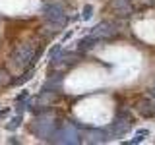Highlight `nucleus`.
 I'll list each match as a JSON object with an SVG mask.
<instances>
[{"instance_id": "nucleus-1", "label": "nucleus", "mask_w": 155, "mask_h": 145, "mask_svg": "<svg viewBox=\"0 0 155 145\" xmlns=\"http://www.w3.org/2000/svg\"><path fill=\"white\" fill-rule=\"evenodd\" d=\"M58 126H60V122H56V118L52 116L48 110H45V112L37 114L35 118V124H33V132H35V135H39L41 139H47V141H51V137L54 135V132L58 130Z\"/></svg>"}, {"instance_id": "nucleus-2", "label": "nucleus", "mask_w": 155, "mask_h": 145, "mask_svg": "<svg viewBox=\"0 0 155 145\" xmlns=\"http://www.w3.org/2000/svg\"><path fill=\"white\" fill-rule=\"evenodd\" d=\"M37 58H39V52H35L33 43H23V45H19L16 48V52H14V56H12V62L16 64L18 70H23V68L29 66L33 60H37Z\"/></svg>"}, {"instance_id": "nucleus-3", "label": "nucleus", "mask_w": 155, "mask_h": 145, "mask_svg": "<svg viewBox=\"0 0 155 145\" xmlns=\"http://www.w3.org/2000/svg\"><path fill=\"white\" fill-rule=\"evenodd\" d=\"M52 143H80V132H78V128L72 122H64L58 126V130L54 132V135L51 137Z\"/></svg>"}, {"instance_id": "nucleus-4", "label": "nucleus", "mask_w": 155, "mask_h": 145, "mask_svg": "<svg viewBox=\"0 0 155 145\" xmlns=\"http://www.w3.org/2000/svg\"><path fill=\"white\" fill-rule=\"evenodd\" d=\"M132 126H134V118L130 116L128 110H118L113 118V124H110V134L114 137H120L128 130H132Z\"/></svg>"}, {"instance_id": "nucleus-5", "label": "nucleus", "mask_w": 155, "mask_h": 145, "mask_svg": "<svg viewBox=\"0 0 155 145\" xmlns=\"http://www.w3.org/2000/svg\"><path fill=\"white\" fill-rule=\"evenodd\" d=\"M43 16H45L47 21L56 23V25H62V27H64L66 23H68V16H66V12L62 10L60 4H56V2H47L45 6H43Z\"/></svg>"}, {"instance_id": "nucleus-6", "label": "nucleus", "mask_w": 155, "mask_h": 145, "mask_svg": "<svg viewBox=\"0 0 155 145\" xmlns=\"http://www.w3.org/2000/svg\"><path fill=\"white\" fill-rule=\"evenodd\" d=\"M120 33L118 25H116V21H109V19H105V21L97 23L93 27V31H91V35H95L99 41H109V39L116 37Z\"/></svg>"}, {"instance_id": "nucleus-7", "label": "nucleus", "mask_w": 155, "mask_h": 145, "mask_svg": "<svg viewBox=\"0 0 155 145\" xmlns=\"http://www.w3.org/2000/svg\"><path fill=\"white\" fill-rule=\"evenodd\" d=\"M109 139L107 132L103 130H95V128H85L80 132V141L81 143H105Z\"/></svg>"}, {"instance_id": "nucleus-8", "label": "nucleus", "mask_w": 155, "mask_h": 145, "mask_svg": "<svg viewBox=\"0 0 155 145\" xmlns=\"http://www.w3.org/2000/svg\"><path fill=\"white\" fill-rule=\"evenodd\" d=\"M136 110H138L140 116H143V118H155V101L151 97H147V99H140L138 103L134 106Z\"/></svg>"}, {"instance_id": "nucleus-9", "label": "nucleus", "mask_w": 155, "mask_h": 145, "mask_svg": "<svg viewBox=\"0 0 155 145\" xmlns=\"http://www.w3.org/2000/svg\"><path fill=\"white\" fill-rule=\"evenodd\" d=\"M110 6H113L114 14L118 18H128L134 12V4L132 0H110Z\"/></svg>"}, {"instance_id": "nucleus-10", "label": "nucleus", "mask_w": 155, "mask_h": 145, "mask_svg": "<svg viewBox=\"0 0 155 145\" xmlns=\"http://www.w3.org/2000/svg\"><path fill=\"white\" fill-rule=\"evenodd\" d=\"M97 41H99V39H97L95 35H87V37H84L80 41V52H87V50H91V48H93L95 45H97Z\"/></svg>"}, {"instance_id": "nucleus-11", "label": "nucleus", "mask_w": 155, "mask_h": 145, "mask_svg": "<svg viewBox=\"0 0 155 145\" xmlns=\"http://www.w3.org/2000/svg\"><path fill=\"white\" fill-rule=\"evenodd\" d=\"M19 124H21V116H16L14 120H10V124L6 126V128H8V130H16Z\"/></svg>"}, {"instance_id": "nucleus-12", "label": "nucleus", "mask_w": 155, "mask_h": 145, "mask_svg": "<svg viewBox=\"0 0 155 145\" xmlns=\"http://www.w3.org/2000/svg\"><path fill=\"white\" fill-rule=\"evenodd\" d=\"M147 134H149L147 130H142V132H138V135L134 137V141H132V143H138V141H142V139H143V137H145Z\"/></svg>"}, {"instance_id": "nucleus-13", "label": "nucleus", "mask_w": 155, "mask_h": 145, "mask_svg": "<svg viewBox=\"0 0 155 145\" xmlns=\"http://www.w3.org/2000/svg\"><path fill=\"white\" fill-rule=\"evenodd\" d=\"M91 12H93V8H91V6H85L84 8V19H89L91 18Z\"/></svg>"}, {"instance_id": "nucleus-14", "label": "nucleus", "mask_w": 155, "mask_h": 145, "mask_svg": "<svg viewBox=\"0 0 155 145\" xmlns=\"http://www.w3.org/2000/svg\"><path fill=\"white\" fill-rule=\"evenodd\" d=\"M149 97H151V99L155 101V85L151 87V89H149Z\"/></svg>"}]
</instances>
